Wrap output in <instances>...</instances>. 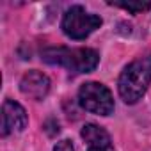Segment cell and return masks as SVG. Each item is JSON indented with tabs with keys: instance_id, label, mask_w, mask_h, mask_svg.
<instances>
[{
	"instance_id": "9c48e42d",
	"label": "cell",
	"mask_w": 151,
	"mask_h": 151,
	"mask_svg": "<svg viewBox=\"0 0 151 151\" xmlns=\"http://www.w3.org/2000/svg\"><path fill=\"white\" fill-rule=\"evenodd\" d=\"M53 151H75V147H73L71 140L64 139V140H60V142H57V144L53 146Z\"/></svg>"
},
{
	"instance_id": "5b68a950",
	"label": "cell",
	"mask_w": 151,
	"mask_h": 151,
	"mask_svg": "<svg viewBox=\"0 0 151 151\" xmlns=\"http://www.w3.org/2000/svg\"><path fill=\"white\" fill-rule=\"evenodd\" d=\"M29 123L25 109L13 100H6L2 105V135H9L11 132H22Z\"/></svg>"
},
{
	"instance_id": "52a82bcc",
	"label": "cell",
	"mask_w": 151,
	"mask_h": 151,
	"mask_svg": "<svg viewBox=\"0 0 151 151\" xmlns=\"http://www.w3.org/2000/svg\"><path fill=\"white\" fill-rule=\"evenodd\" d=\"M82 139L91 146V147H96V149H107L110 147L112 140H110V135L98 124H93V123H87L82 132H80Z\"/></svg>"
},
{
	"instance_id": "3957f363",
	"label": "cell",
	"mask_w": 151,
	"mask_h": 151,
	"mask_svg": "<svg viewBox=\"0 0 151 151\" xmlns=\"http://www.w3.org/2000/svg\"><path fill=\"white\" fill-rule=\"evenodd\" d=\"M101 18L87 13L82 6H71L62 16V30L71 39H86L101 27Z\"/></svg>"
},
{
	"instance_id": "8992f818",
	"label": "cell",
	"mask_w": 151,
	"mask_h": 151,
	"mask_svg": "<svg viewBox=\"0 0 151 151\" xmlns=\"http://www.w3.org/2000/svg\"><path fill=\"white\" fill-rule=\"evenodd\" d=\"M20 91L25 96L32 98V100H43L48 94V91H50V78L46 77L45 73L32 69V71L25 73L22 77Z\"/></svg>"
},
{
	"instance_id": "ba28073f",
	"label": "cell",
	"mask_w": 151,
	"mask_h": 151,
	"mask_svg": "<svg viewBox=\"0 0 151 151\" xmlns=\"http://www.w3.org/2000/svg\"><path fill=\"white\" fill-rule=\"evenodd\" d=\"M110 6H116V7H121V9H126L133 14L137 13H142V11H147L151 7V2H140V0H128V2H124V0H121V2H109Z\"/></svg>"
},
{
	"instance_id": "6da1fadb",
	"label": "cell",
	"mask_w": 151,
	"mask_h": 151,
	"mask_svg": "<svg viewBox=\"0 0 151 151\" xmlns=\"http://www.w3.org/2000/svg\"><path fill=\"white\" fill-rule=\"evenodd\" d=\"M151 84V53L132 60L121 73L117 89L124 103H137Z\"/></svg>"
},
{
	"instance_id": "7a4b0ae2",
	"label": "cell",
	"mask_w": 151,
	"mask_h": 151,
	"mask_svg": "<svg viewBox=\"0 0 151 151\" xmlns=\"http://www.w3.org/2000/svg\"><path fill=\"white\" fill-rule=\"evenodd\" d=\"M41 59L48 64L66 68L68 71L73 73H89L100 62V55L93 48H64V46L43 50Z\"/></svg>"
},
{
	"instance_id": "30bf717a",
	"label": "cell",
	"mask_w": 151,
	"mask_h": 151,
	"mask_svg": "<svg viewBox=\"0 0 151 151\" xmlns=\"http://www.w3.org/2000/svg\"><path fill=\"white\" fill-rule=\"evenodd\" d=\"M89 151H105V149H96V147H91Z\"/></svg>"
},
{
	"instance_id": "277c9868",
	"label": "cell",
	"mask_w": 151,
	"mask_h": 151,
	"mask_svg": "<svg viewBox=\"0 0 151 151\" xmlns=\"http://www.w3.org/2000/svg\"><path fill=\"white\" fill-rule=\"evenodd\" d=\"M78 103L91 114L110 116L114 112V98L109 87L100 82H87L78 89Z\"/></svg>"
}]
</instances>
